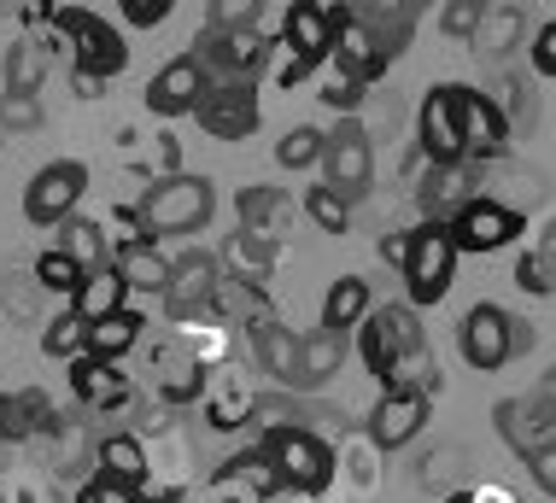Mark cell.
Instances as JSON below:
<instances>
[{"label":"cell","mask_w":556,"mask_h":503,"mask_svg":"<svg viewBox=\"0 0 556 503\" xmlns=\"http://www.w3.org/2000/svg\"><path fill=\"white\" fill-rule=\"evenodd\" d=\"M117 7H124V24H135V29H153V24L170 18V7H176V0H117Z\"/></svg>","instance_id":"obj_44"},{"label":"cell","mask_w":556,"mask_h":503,"mask_svg":"<svg viewBox=\"0 0 556 503\" xmlns=\"http://www.w3.org/2000/svg\"><path fill=\"white\" fill-rule=\"evenodd\" d=\"M41 352L48 357H83L88 352V323L77 311H59L48 323V334H41Z\"/></svg>","instance_id":"obj_36"},{"label":"cell","mask_w":556,"mask_h":503,"mask_svg":"<svg viewBox=\"0 0 556 503\" xmlns=\"http://www.w3.org/2000/svg\"><path fill=\"white\" fill-rule=\"evenodd\" d=\"M323 147H328V135H323V129L299 124V129L281 135L276 159H281V171H311V164H323Z\"/></svg>","instance_id":"obj_35"},{"label":"cell","mask_w":556,"mask_h":503,"mask_svg":"<svg viewBox=\"0 0 556 503\" xmlns=\"http://www.w3.org/2000/svg\"><path fill=\"white\" fill-rule=\"evenodd\" d=\"M71 392L94 410H112V404L129 399V380L117 375V363H100V357L83 352V357H71Z\"/></svg>","instance_id":"obj_23"},{"label":"cell","mask_w":556,"mask_h":503,"mask_svg":"<svg viewBox=\"0 0 556 503\" xmlns=\"http://www.w3.org/2000/svg\"><path fill=\"white\" fill-rule=\"evenodd\" d=\"M223 257H229V269L240 281H264V269L276 264V247H264V240H252V235H240V240L229 235V252Z\"/></svg>","instance_id":"obj_38"},{"label":"cell","mask_w":556,"mask_h":503,"mask_svg":"<svg viewBox=\"0 0 556 503\" xmlns=\"http://www.w3.org/2000/svg\"><path fill=\"white\" fill-rule=\"evenodd\" d=\"M345 12H352V24L364 29L369 48L381 53L387 65H393V53L410 41V29H416V12L410 7H345Z\"/></svg>","instance_id":"obj_22"},{"label":"cell","mask_w":556,"mask_h":503,"mask_svg":"<svg viewBox=\"0 0 556 503\" xmlns=\"http://www.w3.org/2000/svg\"><path fill=\"white\" fill-rule=\"evenodd\" d=\"M205 95H212V83H205L200 65L182 53V59H170V65L147 83L141 100H147V112H153V117H188V112H200Z\"/></svg>","instance_id":"obj_16"},{"label":"cell","mask_w":556,"mask_h":503,"mask_svg":"<svg viewBox=\"0 0 556 503\" xmlns=\"http://www.w3.org/2000/svg\"><path fill=\"white\" fill-rule=\"evenodd\" d=\"M252 345H258V363L276 380H293V357H299V334L293 328H281L276 316H269V323H258L252 328Z\"/></svg>","instance_id":"obj_33"},{"label":"cell","mask_w":556,"mask_h":503,"mask_svg":"<svg viewBox=\"0 0 556 503\" xmlns=\"http://www.w3.org/2000/svg\"><path fill=\"white\" fill-rule=\"evenodd\" d=\"M445 228H451V247L457 252H498L521 235V211H509L504 200H486V193H480V200H469Z\"/></svg>","instance_id":"obj_10"},{"label":"cell","mask_w":556,"mask_h":503,"mask_svg":"<svg viewBox=\"0 0 556 503\" xmlns=\"http://www.w3.org/2000/svg\"><path fill=\"white\" fill-rule=\"evenodd\" d=\"M533 264H539V276H545V293H551V287H556V223H551V235L539 240Z\"/></svg>","instance_id":"obj_47"},{"label":"cell","mask_w":556,"mask_h":503,"mask_svg":"<svg viewBox=\"0 0 556 503\" xmlns=\"http://www.w3.org/2000/svg\"><path fill=\"white\" fill-rule=\"evenodd\" d=\"M533 345V323H521V316H509V357H521Z\"/></svg>","instance_id":"obj_48"},{"label":"cell","mask_w":556,"mask_h":503,"mask_svg":"<svg viewBox=\"0 0 556 503\" xmlns=\"http://www.w3.org/2000/svg\"><path fill=\"white\" fill-rule=\"evenodd\" d=\"M404 252H410V235H387V240H381V257H387V264L404 269Z\"/></svg>","instance_id":"obj_50"},{"label":"cell","mask_w":556,"mask_h":503,"mask_svg":"<svg viewBox=\"0 0 556 503\" xmlns=\"http://www.w3.org/2000/svg\"><path fill=\"white\" fill-rule=\"evenodd\" d=\"M112 269L124 276L129 293H135V287H141V293H164V287H170V264H164L153 247H117V264Z\"/></svg>","instance_id":"obj_32"},{"label":"cell","mask_w":556,"mask_h":503,"mask_svg":"<svg viewBox=\"0 0 556 503\" xmlns=\"http://www.w3.org/2000/svg\"><path fill=\"white\" fill-rule=\"evenodd\" d=\"M217 211V193L205 176H164L135 205V247H153V235H193Z\"/></svg>","instance_id":"obj_2"},{"label":"cell","mask_w":556,"mask_h":503,"mask_svg":"<svg viewBox=\"0 0 556 503\" xmlns=\"http://www.w3.org/2000/svg\"><path fill=\"white\" fill-rule=\"evenodd\" d=\"M428 410H433V399H422V392H387V399L375 404V416H369V439L381 451L410 445V439L428 428Z\"/></svg>","instance_id":"obj_17"},{"label":"cell","mask_w":556,"mask_h":503,"mask_svg":"<svg viewBox=\"0 0 556 503\" xmlns=\"http://www.w3.org/2000/svg\"><path fill=\"white\" fill-rule=\"evenodd\" d=\"M83 193H88V164L53 159L48 171L29 176V188H24V217L36 223V228H59L65 217H77Z\"/></svg>","instance_id":"obj_8"},{"label":"cell","mask_w":556,"mask_h":503,"mask_svg":"<svg viewBox=\"0 0 556 503\" xmlns=\"http://www.w3.org/2000/svg\"><path fill=\"white\" fill-rule=\"evenodd\" d=\"M457 352L480 375L504 369L509 363V311H498V304H475V311L457 323Z\"/></svg>","instance_id":"obj_12"},{"label":"cell","mask_w":556,"mask_h":503,"mask_svg":"<svg viewBox=\"0 0 556 503\" xmlns=\"http://www.w3.org/2000/svg\"><path fill=\"white\" fill-rule=\"evenodd\" d=\"M41 117H48V112H41L36 95H7V100H0V124H7V129H41Z\"/></svg>","instance_id":"obj_40"},{"label":"cell","mask_w":556,"mask_h":503,"mask_svg":"<svg viewBox=\"0 0 556 503\" xmlns=\"http://www.w3.org/2000/svg\"><path fill=\"white\" fill-rule=\"evenodd\" d=\"M451 269H457V247H451L445 223H422L410 228V252H404V293L416 304H440L451 293Z\"/></svg>","instance_id":"obj_6"},{"label":"cell","mask_w":556,"mask_h":503,"mask_svg":"<svg viewBox=\"0 0 556 503\" xmlns=\"http://www.w3.org/2000/svg\"><path fill=\"white\" fill-rule=\"evenodd\" d=\"M288 228H293V200L281 188H247L240 193V235L276 247V240H288Z\"/></svg>","instance_id":"obj_19"},{"label":"cell","mask_w":556,"mask_h":503,"mask_svg":"<svg viewBox=\"0 0 556 503\" xmlns=\"http://www.w3.org/2000/svg\"><path fill=\"white\" fill-rule=\"evenodd\" d=\"M480 12H486V7H475V0H451V7L440 12V29H445V36H457V41H475Z\"/></svg>","instance_id":"obj_41"},{"label":"cell","mask_w":556,"mask_h":503,"mask_svg":"<svg viewBox=\"0 0 556 503\" xmlns=\"http://www.w3.org/2000/svg\"><path fill=\"white\" fill-rule=\"evenodd\" d=\"M469 193H475V164L463 159V164H428V176H422V205L428 211H451L457 217L463 205H469Z\"/></svg>","instance_id":"obj_26"},{"label":"cell","mask_w":556,"mask_h":503,"mask_svg":"<svg viewBox=\"0 0 556 503\" xmlns=\"http://www.w3.org/2000/svg\"><path fill=\"white\" fill-rule=\"evenodd\" d=\"M364 316H369V281L364 276H340L323 299V328L328 334H352V328H364Z\"/></svg>","instance_id":"obj_27"},{"label":"cell","mask_w":556,"mask_h":503,"mask_svg":"<svg viewBox=\"0 0 556 503\" xmlns=\"http://www.w3.org/2000/svg\"><path fill=\"white\" fill-rule=\"evenodd\" d=\"M340 363H345V334H299V357H293V387H305V392H317L328 387V380L340 375Z\"/></svg>","instance_id":"obj_20"},{"label":"cell","mask_w":556,"mask_h":503,"mask_svg":"<svg viewBox=\"0 0 556 503\" xmlns=\"http://www.w3.org/2000/svg\"><path fill=\"white\" fill-rule=\"evenodd\" d=\"M516 36H521V7H486V12H480L475 41L486 48V59L509 53V41H516Z\"/></svg>","instance_id":"obj_34"},{"label":"cell","mask_w":556,"mask_h":503,"mask_svg":"<svg viewBox=\"0 0 556 503\" xmlns=\"http://www.w3.org/2000/svg\"><path fill=\"white\" fill-rule=\"evenodd\" d=\"M445 503H475V498H469V492H451V498H445Z\"/></svg>","instance_id":"obj_53"},{"label":"cell","mask_w":556,"mask_h":503,"mask_svg":"<svg viewBox=\"0 0 556 503\" xmlns=\"http://www.w3.org/2000/svg\"><path fill=\"white\" fill-rule=\"evenodd\" d=\"M345 24V7H317V0H299V7L281 12V36H288V48L299 53V65H323L328 53H334V36Z\"/></svg>","instance_id":"obj_11"},{"label":"cell","mask_w":556,"mask_h":503,"mask_svg":"<svg viewBox=\"0 0 556 503\" xmlns=\"http://www.w3.org/2000/svg\"><path fill=\"white\" fill-rule=\"evenodd\" d=\"M193 65L212 88H252L264 71V36L258 29H200V41H193Z\"/></svg>","instance_id":"obj_3"},{"label":"cell","mask_w":556,"mask_h":503,"mask_svg":"<svg viewBox=\"0 0 556 503\" xmlns=\"http://www.w3.org/2000/svg\"><path fill=\"white\" fill-rule=\"evenodd\" d=\"M457 135H463V159H498L504 141H509V117L492 105L480 88H463L457 83Z\"/></svg>","instance_id":"obj_13"},{"label":"cell","mask_w":556,"mask_h":503,"mask_svg":"<svg viewBox=\"0 0 556 503\" xmlns=\"http://www.w3.org/2000/svg\"><path fill=\"white\" fill-rule=\"evenodd\" d=\"M59 252H65L71 264H83V269L112 264L106 228H100V223H88V217H65V223H59Z\"/></svg>","instance_id":"obj_31"},{"label":"cell","mask_w":556,"mask_h":503,"mask_svg":"<svg viewBox=\"0 0 556 503\" xmlns=\"http://www.w3.org/2000/svg\"><path fill=\"white\" fill-rule=\"evenodd\" d=\"M492 422H498L504 445L516 456H545L556 451V404L545 399V392H521V399H498V410H492Z\"/></svg>","instance_id":"obj_9"},{"label":"cell","mask_w":556,"mask_h":503,"mask_svg":"<svg viewBox=\"0 0 556 503\" xmlns=\"http://www.w3.org/2000/svg\"><path fill=\"white\" fill-rule=\"evenodd\" d=\"M141 316L135 311H117V316H100V323H88V357H100V363H117L124 352H135L141 345Z\"/></svg>","instance_id":"obj_29"},{"label":"cell","mask_w":556,"mask_h":503,"mask_svg":"<svg viewBox=\"0 0 556 503\" xmlns=\"http://www.w3.org/2000/svg\"><path fill=\"white\" fill-rule=\"evenodd\" d=\"M53 428V404L41 387L24 392H0V439H36Z\"/></svg>","instance_id":"obj_24"},{"label":"cell","mask_w":556,"mask_h":503,"mask_svg":"<svg viewBox=\"0 0 556 503\" xmlns=\"http://www.w3.org/2000/svg\"><path fill=\"white\" fill-rule=\"evenodd\" d=\"M323 100L340 105V112H357V105H364V88L345 83V76H328V83H323Z\"/></svg>","instance_id":"obj_45"},{"label":"cell","mask_w":556,"mask_h":503,"mask_svg":"<svg viewBox=\"0 0 556 503\" xmlns=\"http://www.w3.org/2000/svg\"><path fill=\"white\" fill-rule=\"evenodd\" d=\"M539 392H545V399L556 404V363H551V369H545V380H539Z\"/></svg>","instance_id":"obj_52"},{"label":"cell","mask_w":556,"mask_h":503,"mask_svg":"<svg viewBox=\"0 0 556 503\" xmlns=\"http://www.w3.org/2000/svg\"><path fill=\"white\" fill-rule=\"evenodd\" d=\"M305 211H311V223H317V228H328V235H345V223H352V205H345L340 193H328L323 181L305 193Z\"/></svg>","instance_id":"obj_39"},{"label":"cell","mask_w":556,"mask_h":503,"mask_svg":"<svg viewBox=\"0 0 556 503\" xmlns=\"http://www.w3.org/2000/svg\"><path fill=\"white\" fill-rule=\"evenodd\" d=\"M533 475H539V486L556 498V451H545V456H533Z\"/></svg>","instance_id":"obj_49"},{"label":"cell","mask_w":556,"mask_h":503,"mask_svg":"<svg viewBox=\"0 0 556 503\" xmlns=\"http://www.w3.org/2000/svg\"><path fill=\"white\" fill-rule=\"evenodd\" d=\"M100 475H112V480H124L135 486V492H147V451H141V439L135 433H106L100 439Z\"/></svg>","instance_id":"obj_30"},{"label":"cell","mask_w":556,"mask_h":503,"mask_svg":"<svg viewBox=\"0 0 556 503\" xmlns=\"http://www.w3.org/2000/svg\"><path fill=\"white\" fill-rule=\"evenodd\" d=\"M53 71V29L48 36H18L7 48V95H41Z\"/></svg>","instance_id":"obj_21"},{"label":"cell","mask_w":556,"mask_h":503,"mask_svg":"<svg viewBox=\"0 0 556 503\" xmlns=\"http://www.w3.org/2000/svg\"><path fill=\"white\" fill-rule=\"evenodd\" d=\"M212 311L217 316H229V323H247V328H258L269 323V299H264V287L258 281H240V276H223L217 281V293H212Z\"/></svg>","instance_id":"obj_28"},{"label":"cell","mask_w":556,"mask_h":503,"mask_svg":"<svg viewBox=\"0 0 556 503\" xmlns=\"http://www.w3.org/2000/svg\"><path fill=\"white\" fill-rule=\"evenodd\" d=\"M212 29H258L252 0H212Z\"/></svg>","instance_id":"obj_43"},{"label":"cell","mask_w":556,"mask_h":503,"mask_svg":"<svg viewBox=\"0 0 556 503\" xmlns=\"http://www.w3.org/2000/svg\"><path fill=\"white\" fill-rule=\"evenodd\" d=\"M375 181V147H369V129L357 117H345L340 129H328V147H323V188L340 193L345 205H357Z\"/></svg>","instance_id":"obj_7"},{"label":"cell","mask_w":556,"mask_h":503,"mask_svg":"<svg viewBox=\"0 0 556 503\" xmlns=\"http://www.w3.org/2000/svg\"><path fill=\"white\" fill-rule=\"evenodd\" d=\"M428 164H463V135H457V83H433L422 95V117H416Z\"/></svg>","instance_id":"obj_14"},{"label":"cell","mask_w":556,"mask_h":503,"mask_svg":"<svg viewBox=\"0 0 556 503\" xmlns=\"http://www.w3.org/2000/svg\"><path fill=\"white\" fill-rule=\"evenodd\" d=\"M77 503H141V492L124 486V480H112V475H94V480H83Z\"/></svg>","instance_id":"obj_42"},{"label":"cell","mask_w":556,"mask_h":503,"mask_svg":"<svg viewBox=\"0 0 556 503\" xmlns=\"http://www.w3.org/2000/svg\"><path fill=\"white\" fill-rule=\"evenodd\" d=\"M533 71H539V76H556V24L539 29V41H533Z\"/></svg>","instance_id":"obj_46"},{"label":"cell","mask_w":556,"mask_h":503,"mask_svg":"<svg viewBox=\"0 0 556 503\" xmlns=\"http://www.w3.org/2000/svg\"><path fill=\"white\" fill-rule=\"evenodd\" d=\"M83 276H88V269L71 264V257L59 252V247H48V252L36 257V287H41V293H77Z\"/></svg>","instance_id":"obj_37"},{"label":"cell","mask_w":556,"mask_h":503,"mask_svg":"<svg viewBox=\"0 0 556 503\" xmlns=\"http://www.w3.org/2000/svg\"><path fill=\"white\" fill-rule=\"evenodd\" d=\"M269 468L281 475V486H293V492H328V480H334V456H328V445L311 428H299V422H288V428H264V445Z\"/></svg>","instance_id":"obj_4"},{"label":"cell","mask_w":556,"mask_h":503,"mask_svg":"<svg viewBox=\"0 0 556 503\" xmlns=\"http://www.w3.org/2000/svg\"><path fill=\"white\" fill-rule=\"evenodd\" d=\"M217 257L212 252H188L182 264H170V287H164V311L170 323H188V316L212 311V293H217Z\"/></svg>","instance_id":"obj_15"},{"label":"cell","mask_w":556,"mask_h":503,"mask_svg":"<svg viewBox=\"0 0 556 503\" xmlns=\"http://www.w3.org/2000/svg\"><path fill=\"white\" fill-rule=\"evenodd\" d=\"M357 352H364V363L387 380V392H422V399H433V387H440L433 352H428L422 328H416V316L404 311V304H387V311L364 316Z\"/></svg>","instance_id":"obj_1"},{"label":"cell","mask_w":556,"mask_h":503,"mask_svg":"<svg viewBox=\"0 0 556 503\" xmlns=\"http://www.w3.org/2000/svg\"><path fill=\"white\" fill-rule=\"evenodd\" d=\"M193 117H200V129L217 135V141H247V135L258 129V95H252V88H212Z\"/></svg>","instance_id":"obj_18"},{"label":"cell","mask_w":556,"mask_h":503,"mask_svg":"<svg viewBox=\"0 0 556 503\" xmlns=\"http://www.w3.org/2000/svg\"><path fill=\"white\" fill-rule=\"evenodd\" d=\"M53 29L71 41V53H77V71L88 76H117L129 65V48H124V36L100 18V12H88V7H53Z\"/></svg>","instance_id":"obj_5"},{"label":"cell","mask_w":556,"mask_h":503,"mask_svg":"<svg viewBox=\"0 0 556 503\" xmlns=\"http://www.w3.org/2000/svg\"><path fill=\"white\" fill-rule=\"evenodd\" d=\"M129 287H124V276H117L112 264H100V269H88L83 276V287L71 293V311L83 316V323H100V316H117V311H129Z\"/></svg>","instance_id":"obj_25"},{"label":"cell","mask_w":556,"mask_h":503,"mask_svg":"<svg viewBox=\"0 0 556 503\" xmlns=\"http://www.w3.org/2000/svg\"><path fill=\"white\" fill-rule=\"evenodd\" d=\"M100 88H106V83H100V76H88V71H77V95H83V100H88V95L100 100Z\"/></svg>","instance_id":"obj_51"}]
</instances>
